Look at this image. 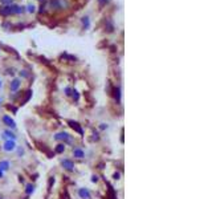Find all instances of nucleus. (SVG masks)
<instances>
[{
  "label": "nucleus",
  "instance_id": "obj_26",
  "mask_svg": "<svg viewBox=\"0 0 212 199\" xmlns=\"http://www.w3.org/2000/svg\"><path fill=\"white\" fill-rule=\"evenodd\" d=\"M0 86H1V81H0Z\"/></svg>",
  "mask_w": 212,
  "mask_h": 199
},
{
  "label": "nucleus",
  "instance_id": "obj_3",
  "mask_svg": "<svg viewBox=\"0 0 212 199\" xmlns=\"http://www.w3.org/2000/svg\"><path fill=\"white\" fill-rule=\"evenodd\" d=\"M78 195H80L81 199H92V194H90V191L87 189H80L78 190Z\"/></svg>",
  "mask_w": 212,
  "mask_h": 199
},
{
  "label": "nucleus",
  "instance_id": "obj_14",
  "mask_svg": "<svg viewBox=\"0 0 212 199\" xmlns=\"http://www.w3.org/2000/svg\"><path fill=\"white\" fill-rule=\"evenodd\" d=\"M82 24H84L85 29H87V28H89V25H90V23H89V19H87V18H84V19H82Z\"/></svg>",
  "mask_w": 212,
  "mask_h": 199
},
{
  "label": "nucleus",
  "instance_id": "obj_18",
  "mask_svg": "<svg viewBox=\"0 0 212 199\" xmlns=\"http://www.w3.org/2000/svg\"><path fill=\"white\" fill-rule=\"evenodd\" d=\"M73 97H74V100H76V101H78V98H80V96H78V93L76 92V90H74V92H73Z\"/></svg>",
  "mask_w": 212,
  "mask_h": 199
},
{
  "label": "nucleus",
  "instance_id": "obj_7",
  "mask_svg": "<svg viewBox=\"0 0 212 199\" xmlns=\"http://www.w3.org/2000/svg\"><path fill=\"white\" fill-rule=\"evenodd\" d=\"M68 124H69L70 126H72V127H73V129H74V130H77V132L80 133V134H84V132H82V127H81L80 125L77 124V122H74V121H68Z\"/></svg>",
  "mask_w": 212,
  "mask_h": 199
},
{
  "label": "nucleus",
  "instance_id": "obj_1",
  "mask_svg": "<svg viewBox=\"0 0 212 199\" xmlns=\"http://www.w3.org/2000/svg\"><path fill=\"white\" fill-rule=\"evenodd\" d=\"M55 138L57 139V141H64V143H72V141H73L72 137L65 132H61V133H58V134H56Z\"/></svg>",
  "mask_w": 212,
  "mask_h": 199
},
{
  "label": "nucleus",
  "instance_id": "obj_13",
  "mask_svg": "<svg viewBox=\"0 0 212 199\" xmlns=\"http://www.w3.org/2000/svg\"><path fill=\"white\" fill-rule=\"evenodd\" d=\"M33 190H35V186H33V184H27V190H25V192H27L28 195H31L33 192Z\"/></svg>",
  "mask_w": 212,
  "mask_h": 199
},
{
  "label": "nucleus",
  "instance_id": "obj_5",
  "mask_svg": "<svg viewBox=\"0 0 212 199\" xmlns=\"http://www.w3.org/2000/svg\"><path fill=\"white\" fill-rule=\"evenodd\" d=\"M3 122H4L7 126L12 127V129H15V127H16V122L13 121V119L11 118L9 116H4V117H3Z\"/></svg>",
  "mask_w": 212,
  "mask_h": 199
},
{
  "label": "nucleus",
  "instance_id": "obj_11",
  "mask_svg": "<svg viewBox=\"0 0 212 199\" xmlns=\"http://www.w3.org/2000/svg\"><path fill=\"white\" fill-rule=\"evenodd\" d=\"M64 150H65V143H58L57 146H56V153H64Z\"/></svg>",
  "mask_w": 212,
  "mask_h": 199
},
{
  "label": "nucleus",
  "instance_id": "obj_17",
  "mask_svg": "<svg viewBox=\"0 0 212 199\" xmlns=\"http://www.w3.org/2000/svg\"><path fill=\"white\" fill-rule=\"evenodd\" d=\"M28 12H35V5H28Z\"/></svg>",
  "mask_w": 212,
  "mask_h": 199
},
{
  "label": "nucleus",
  "instance_id": "obj_6",
  "mask_svg": "<svg viewBox=\"0 0 212 199\" xmlns=\"http://www.w3.org/2000/svg\"><path fill=\"white\" fill-rule=\"evenodd\" d=\"M73 155H74L76 158H84L85 157V153L82 149H80V147H76V149H73Z\"/></svg>",
  "mask_w": 212,
  "mask_h": 199
},
{
  "label": "nucleus",
  "instance_id": "obj_2",
  "mask_svg": "<svg viewBox=\"0 0 212 199\" xmlns=\"http://www.w3.org/2000/svg\"><path fill=\"white\" fill-rule=\"evenodd\" d=\"M3 149L5 150V151H13V150L16 149V143L13 139H9V141H5L4 142V146H3Z\"/></svg>",
  "mask_w": 212,
  "mask_h": 199
},
{
  "label": "nucleus",
  "instance_id": "obj_24",
  "mask_svg": "<svg viewBox=\"0 0 212 199\" xmlns=\"http://www.w3.org/2000/svg\"><path fill=\"white\" fill-rule=\"evenodd\" d=\"M4 177V173H3V170H0V179Z\"/></svg>",
  "mask_w": 212,
  "mask_h": 199
},
{
  "label": "nucleus",
  "instance_id": "obj_19",
  "mask_svg": "<svg viewBox=\"0 0 212 199\" xmlns=\"http://www.w3.org/2000/svg\"><path fill=\"white\" fill-rule=\"evenodd\" d=\"M107 1H109V0H98V3H100V5H101V7H102V5H105Z\"/></svg>",
  "mask_w": 212,
  "mask_h": 199
},
{
  "label": "nucleus",
  "instance_id": "obj_12",
  "mask_svg": "<svg viewBox=\"0 0 212 199\" xmlns=\"http://www.w3.org/2000/svg\"><path fill=\"white\" fill-rule=\"evenodd\" d=\"M3 137H9L11 139H13V141L16 139V135L13 134L12 132H9V130H5V132H4V135H3Z\"/></svg>",
  "mask_w": 212,
  "mask_h": 199
},
{
  "label": "nucleus",
  "instance_id": "obj_15",
  "mask_svg": "<svg viewBox=\"0 0 212 199\" xmlns=\"http://www.w3.org/2000/svg\"><path fill=\"white\" fill-rule=\"evenodd\" d=\"M115 98H117V101H119V98H121V90H119V88H115Z\"/></svg>",
  "mask_w": 212,
  "mask_h": 199
},
{
  "label": "nucleus",
  "instance_id": "obj_23",
  "mask_svg": "<svg viewBox=\"0 0 212 199\" xmlns=\"http://www.w3.org/2000/svg\"><path fill=\"white\" fill-rule=\"evenodd\" d=\"M65 92H66V94H68V96H69V94H70V92H72V90H70V89H69V88H66V89H65Z\"/></svg>",
  "mask_w": 212,
  "mask_h": 199
},
{
  "label": "nucleus",
  "instance_id": "obj_10",
  "mask_svg": "<svg viewBox=\"0 0 212 199\" xmlns=\"http://www.w3.org/2000/svg\"><path fill=\"white\" fill-rule=\"evenodd\" d=\"M9 167H11V163L8 161H1V162H0V170H3V171H7Z\"/></svg>",
  "mask_w": 212,
  "mask_h": 199
},
{
  "label": "nucleus",
  "instance_id": "obj_16",
  "mask_svg": "<svg viewBox=\"0 0 212 199\" xmlns=\"http://www.w3.org/2000/svg\"><path fill=\"white\" fill-rule=\"evenodd\" d=\"M31 94H32V92H31V90H28V92H27V96H25V98H24V101H23V102H27L28 100L31 98Z\"/></svg>",
  "mask_w": 212,
  "mask_h": 199
},
{
  "label": "nucleus",
  "instance_id": "obj_22",
  "mask_svg": "<svg viewBox=\"0 0 212 199\" xmlns=\"http://www.w3.org/2000/svg\"><path fill=\"white\" fill-rule=\"evenodd\" d=\"M114 179H119V173H115V174H114Z\"/></svg>",
  "mask_w": 212,
  "mask_h": 199
},
{
  "label": "nucleus",
  "instance_id": "obj_21",
  "mask_svg": "<svg viewBox=\"0 0 212 199\" xmlns=\"http://www.w3.org/2000/svg\"><path fill=\"white\" fill-rule=\"evenodd\" d=\"M98 181V177H97V175H93V177H92V182H97Z\"/></svg>",
  "mask_w": 212,
  "mask_h": 199
},
{
  "label": "nucleus",
  "instance_id": "obj_8",
  "mask_svg": "<svg viewBox=\"0 0 212 199\" xmlns=\"http://www.w3.org/2000/svg\"><path fill=\"white\" fill-rule=\"evenodd\" d=\"M52 5H55L57 8H63V7H66L68 3L64 1V0H52Z\"/></svg>",
  "mask_w": 212,
  "mask_h": 199
},
{
  "label": "nucleus",
  "instance_id": "obj_9",
  "mask_svg": "<svg viewBox=\"0 0 212 199\" xmlns=\"http://www.w3.org/2000/svg\"><path fill=\"white\" fill-rule=\"evenodd\" d=\"M19 86H20V80L19 78H15L11 82V90H12V92H16V90L19 89Z\"/></svg>",
  "mask_w": 212,
  "mask_h": 199
},
{
  "label": "nucleus",
  "instance_id": "obj_4",
  "mask_svg": "<svg viewBox=\"0 0 212 199\" xmlns=\"http://www.w3.org/2000/svg\"><path fill=\"white\" fill-rule=\"evenodd\" d=\"M63 166H64V169H66L68 171H72V170H74V163H73L70 159H63Z\"/></svg>",
  "mask_w": 212,
  "mask_h": 199
},
{
  "label": "nucleus",
  "instance_id": "obj_20",
  "mask_svg": "<svg viewBox=\"0 0 212 199\" xmlns=\"http://www.w3.org/2000/svg\"><path fill=\"white\" fill-rule=\"evenodd\" d=\"M1 3H3V4H11V3H12V0H1Z\"/></svg>",
  "mask_w": 212,
  "mask_h": 199
},
{
  "label": "nucleus",
  "instance_id": "obj_25",
  "mask_svg": "<svg viewBox=\"0 0 212 199\" xmlns=\"http://www.w3.org/2000/svg\"><path fill=\"white\" fill-rule=\"evenodd\" d=\"M0 104H1V98H0Z\"/></svg>",
  "mask_w": 212,
  "mask_h": 199
}]
</instances>
